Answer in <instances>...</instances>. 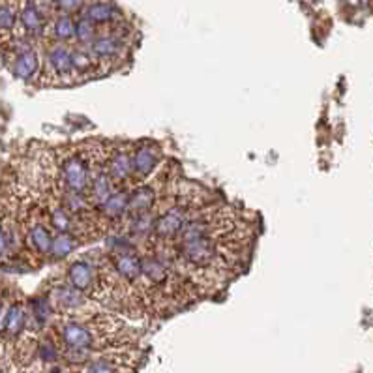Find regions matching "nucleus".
Segmentation results:
<instances>
[{
	"mask_svg": "<svg viewBox=\"0 0 373 373\" xmlns=\"http://www.w3.org/2000/svg\"><path fill=\"white\" fill-rule=\"evenodd\" d=\"M60 339H62L66 351L85 354L91 352L99 344L98 332L92 328L91 324L77 323V321H68L60 328Z\"/></svg>",
	"mask_w": 373,
	"mask_h": 373,
	"instance_id": "obj_1",
	"label": "nucleus"
},
{
	"mask_svg": "<svg viewBox=\"0 0 373 373\" xmlns=\"http://www.w3.org/2000/svg\"><path fill=\"white\" fill-rule=\"evenodd\" d=\"M60 178H62L64 191L85 193L91 186V167L83 162L77 154H68L60 160Z\"/></svg>",
	"mask_w": 373,
	"mask_h": 373,
	"instance_id": "obj_2",
	"label": "nucleus"
},
{
	"mask_svg": "<svg viewBox=\"0 0 373 373\" xmlns=\"http://www.w3.org/2000/svg\"><path fill=\"white\" fill-rule=\"evenodd\" d=\"M91 57L96 60V62H111L115 58L122 57L128 51V36L122 34L119 29L109 30V32H104V34H98L94 38V42L85 47Z\"/></svg>",
	"mask_w": 373,
	"mask_h": 373,
	"instance_id": "obj_3",
	"label": "nucleus"
},
{
	"mask_svg": "<svg viewBox=\"0 0 373 373\" xmlns=\"http://www.w3.org/2000/svg\"><path fill=\"white\" fill-rule=\"evenodd\" d=\"M180 254L186 259V263H191L195 267H208L219 259V246L212 237L182 240Z\"/></svg>",
	"mask_w": 373,
	"mask_h": 373,
	"instance_id": "obj_4",
	"label": "nucleus"
},
{
	"mask_svg": "<svg viewBox=\"0 0 373 373\" xmlns=\"http://www.w3.org/2000/svg\"><path fill=\"white\" fill-rule=\"evenodd\" d=\"M45 73L60 83L77 81L71 60V47H68L66 43H55L45 57Z\"/></svg>",
	"mask_w": 373,
	"mask_h": 373,
	"instance_id": "obj_5",
	"label": "nucleus"
},
{
	"mask_svg": "<svg viewBox=\"0 0 373 373\" xmlns=\"http://www.w3.org/2000/svg\"><path fill=\"white\" fill-rule=\"evenodd\" d=\"M19 23L23 32L30 38H38L45 32L47 19L38 0H23L19 2Z\"/></svg>",
	"mask_w": 373,
	"mask_h": 373,
	"instance_id": "obj_6",
	"label": "nucleus"
},
{
	"mask_svg": "<svg viewBox=\"0 0 373 373\" xmlns=\"http://www.w3.org/2000/svg\"><path fill=\"white\" fill-rule=\"evenodd\" d=\"M188 221H190V214L184 208H169L160 216V219H156L152 232L156 234V239L160 240L175 239L180 234Z\"/></svg>",
	"mask_w": 373,
	"mask_h": 373,
	"instance_id": "obj_7",
	"label": "nucleus"
},
{
	"mask_svg": "<svg viewBox=\"0 0 373 373\" xmlns=\"http://www.w3.org/2000/svg\"><path fill=\"white\" fill-rule=\"evenodd\" d=\"M88 193H91V204L96 208H101L107 203V199L115 193V182L113 178L107 173V167L101 165H94L91 169V186H88Z\"/></svg>",
	"mask_w": 373,
	"mask_h": 373,
	"instance_id": "obj_8",
	"label": "nucleus"
},
{
	"mask_svg": "<svg viewBox=\"0 0 373 373\" xmlns=\"http://www.w3.org/2000/svg\"><path fill=\"white\" fill-rule=\"evenodd\" d=\"M15 55H17L14 62L15 77L23 79V81L34 77L40 70V58H38V53L30 47L29 42L21 40L15 43Z\"/></svg>",
	"mask_w": 373,
	"mask_h": 373,
	"instance_id": "obj_9",
	"label": "nucleus"
},
{
	"mask_svg": "<svg viewBox=\"0 0 373 373\" xmlns=\"http://www.w3.org/2000/svg\"><path fill=\"white\" fill-rule=\"evenodd\" d=\"M68 283L79 289L81 293H92L98 285L96 268L92 267L88 261H75L68 268Z\"/></svg>",
	"mask_w": 373,
	"mask_h": 373,
	"instance_id": "obj_10",
	"label": "nucleus"
},
{
	"mask_svg": "<svg viewBox=\"0 0 373 373\" xmlns=\"http://www.w3.org/2000/svg\"><path fill=\"white\" fill-rule=\"evenodd\" d=\"M53 306L62 311H79L81 308L86 306L85 293H81L79 289H75L70 283H64V285H57L53 289V295H51Z\"/></svg>",
	"mask_w": 373,
	"mask_h": 373,
	"instance_id": "obj_11",
	"label": "nucleus"
},
{
	"mask_svg": "<svg viewBox=\"0 0 373 373\" xmlns=\"http://www.w3.org/2000/svg\"><path fill=\"white\" fill-rule=\"evenodd\" d=\"M107 173L113 178L115 184H124L134 176V163H132V152L124 148H117L113 154L109 156L107 162Z\"/></svg>",
	"mask_w": 373,
	"mask_h": 373,
	"instance_id": "obj_12",
	"label": "nucleus"
},
{
	"mask_svg": "<svg viewBox=\"0 0 373 373\" xmlns=\"http://www.w3.org/2000/svg\"><path fill=\"white\" fill-rule=\"evenodd\" d=\"M83 15H86L96 25H115L119 21V8L111 0H86L83 8Z\"/></svg>",
	"mask_w": 373,
	"mask_h": 373,
	"instance_id": "obj_13",
	"label": "nucleus"
},
{
	"mask_svg": "<svg viewBox=\"0 0 373 373\" xmlns=\"http://www.w3.org/2000/svg\"><path fill=\"white\" fill-rule=\"evenodd\" d=\"M160 162V152L154 145H141L132 152V163H134L135 176H148L158 167Z\"/></svg>",
	"mask_w": 373,
	"mask_h": 373,
	"instance_id": "obj_14",
	"label": "nucleus"
},
{
	"mask_svg": "<svg viewBox=\"0 0 373 373\" xmlns=\"http://www.w3.org/2000/svg\"><path fill=\"white\" fill-rule=\"evenodd\" d=\"M113 267L128 282H137L143 276V259L134 252H122L113 257Z\"/></svg>",
	"mask_w": 373,
	"mask_h": 373,
	"instance_id": "obj_15",
	"label": "nucleus"
},
{
	"mask_svg": "<svg viewBox=\"0 0 373 373\" xmlns=\"http://www.w3.org/2000/svg\"><path fill=\"white\" fill-rule=\"evenodd\" d=\"M156 201V191L150 188V186H143V188H137L134 193H130V204H128V212L132 218H137V216H143V214H148L150 208L154 206Z\"/></svg>",
	"mask_w": 373,
	"mask_h": 373,
	"instance_id": "obj_16",
	"label": "nucleus"
},
{
	"mask_svg": "<svg viewBox=\"0 0 373 373\" xmlns=\"http://www.w3.org/2000/svg\"><path fill=\"white\" fill-rule=\"evenodd\" d=\"M83 373H130V362H122L120 357H98L86 364Z\"/></svg>",
	"mask_w": 373,
	"mask_h": 373,
	"instance_id": "obj_17",
	"label": "nucleus"
},
{
	"mask_svg": "<svg viewBox=\"0 0 373 373\" xmlns=\"http://www.w3.org/2000/svg\"><path fill=\"white\" fill-rule=\"evenodd\" d=\"M128 204H130V191H115L99 210H101V214L106 218L119 219L122 216H126Z\"/></svg>",
	"mask_w": 373,
	"mask_h": 373,
	"instance_id": "obj_18",
	"label": "nucleus"
},
{
	"mask_svg": "<svg viewBox=\"0 0 373 373\" xmlns=\"http://www.w3.org/2000/svg\"><path fill=\"white\" fill-rule=\"evenodd\" d=\"M29 242L30 246L34 248L38 254L49 255L51 254V244H53V232L43 226V224H34L29 229Z\"/></svg>",
	"mask_w": 373,
	"mask_h": 373,
	"instance_id": "obj_19",
	"label": "nucleus"
},
{
	"mask_svg": "<svg viewBox=\"0 0 373 373\" xmlns=\"http://www.w3.org/2000/svg\"><path fill=\"white\" fill-rule=\"evenodd\" d=\"M51 36L57 43H70L75 40V19L71 15H58L51 25Z\"/></svg>",
	"mask_w": 373,
	"mask_h": 373,
	"instance_id": "obj_20",
	"label": "nucleus"
},
{
	"mask_svg": "<svg viewBox=\"0 0 373 373\" xmlns=\"http://www.w3.org/2000/svg\"><path fill=\"white\" fill-rule=\"evenodd\" d=\"M19 21V2L17 0H0V34H6Z\"/></svg>",
	"mask_w": 373,
	"mask_h": 373,
	"instance_id": "obj_21",
	"label": "nucleus"
},
{
	"mask_svg": "<svg viewBox=\"0 0 373 373\" xmlns=\"http://www.w3.org/2000/svg\"><path fill=\"white\" fill-rule=\"evenodd\" d=\"M49 218L51 226L57 229V232H70V234H75V226H73L71 214L64 208L62 203L51 204Z\"/></svg>",
	"mask_w": 373,
	"mask_h": 373,
	"instance_id": "obj_22",
	"label": "nucleus"
},
{
	"mask_svg": "<svg viewBox=\"0 0 373 373\" xmlns=\"http://www.w3.org/2000/svg\"><path fill=\"white\" fill-rule=\"evenodd\" d=\"M96 36H98V25L92 23L86 15H81L75 21V40L79 42V47H88Z\"/></svg>",
	"mask_w": 373,
	"mask_h": 373,
	"instance_id": "obj_23",
	"label": "nucleus"
},
{
	"mask_svg": "<svg viewBox=\"0 0 373 373\" xmlns=\"http://www.w3.org/2000/svg\"><path fill=\"white\" fill-rule=\"evenodd\" d=\"M77 240H75V234H70V232H57L53 237V244H51V255L55 257H66L70 255L75 248H77Z\"/></svg>",
	"mask_w": 373,
	"mask_h": 373,
	"instance_id": "obj_24",
	"label": "nucleus"
},
{
	"mask_svg": "<svg viewBox=\"0 0 373 373\" xmlns=\"http://www.w3.org/2000/svg\"><path fill=\"white\" fill-rule=\"evenodd\" d=\"M23 324H25V310H23L21 306L10 308V311L6 313V319H4V326H2V328H4L10 336H15V334L21 332Z\"/></svg>",
	"mask_w": 373,
	"mask_h": 373,
	"instance_id": "obj_25",
	"label": "nucleus"
},
{
	"mask_svg": "<svg viewBox=\"0 0 373 373\" xmlns=\"http://www.w3.org/2000/svg\"><path fill=\"white\" fill-rule=\"evenodd\" d=\"M86 0H51V6L57 10L60 15H71L83 10Z\"/></svg>",
	"mask_w": 373,
	"mask_h": 373,
	"instance_id": "obj_26",
	"label": "nucleus"
},
{
	"mask_svg": "<svg viewBox=\"0 0 373 373\" xmlns=\"http://www.w3.org/2000/svg\"><path fill=\"white\" fill-rule=\"evenodd\" d=\"M8 250V234L0 229V257H4Z\"/></svg>",
	"mask_w": 373,
	"mask_h": 373,
	"instance_id": "obj_27",
	"label": "nucleus"
}]
</instances>
